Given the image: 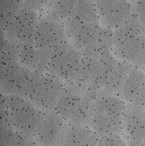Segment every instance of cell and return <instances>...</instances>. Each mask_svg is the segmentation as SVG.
<instances>
[{
    "mask_svg": "<svg viewBox=\"0 0 145 146\" xmlns=\"http://www.w3.org/2000/svg\"><path fill=\"white\" fill-rule=\"evenodd\" d=\"M126 107V102L118 94L99 91L92 106L90 128L98 136L121 133Z\"/></svg>",
    "mask_w": 145,
    "mask_h": 146,
    "instance_id": "6da1fadb",
    "label": "cell"
},
{
    "mask_svg": "<svg viewBox=\"0 0 145 146\" xmlns=\"http://www.w3.org/2000/svg\"><path fill=\"white\" fill-rule=\"evenodd\" d=\"M113 50L121 61L140 67L145 56V31L135 12L127 23L114 30Z\"/></svg>",
    "mask_w": 145,
    "mask_h": 146,
    "instance_id": "7a4b0ae2",
    "label": "cell"
},
{
    "mask_svg": "<svg viewBox=\"0 0 145 146\" xmlns=\"http://www.w3.org/2000/svg\"><path fill=\"white\" fill-rule=\"evenodd\" d=\"M65 89L66 83L60 78L47 72L33 71L24 98L31 101L41 111L50 112L54 108Z\"/></svg>",
    "mask_w": 145,
    "mask_h": 146,
    "instance_id": "3957f363",
    "label": "cell"
},
{
    "mask_svg": "<svg viewBox=\"0 0 145 146\" xmlns=\"http://www.w3.org/2000/svg\"><path fill=\"white\" fill-rule=\"evenodd\" d=\"M7 105L14 129L24 136L33 138L45 112L21 96H7Z\"/></svg>",
    "mask_w": 145,
    "mask_h": 146,
    "instance_id": "277c9868",
    "label": "cell"
},
{
    "mask_svg": "<svg viewBox=\"0 0 145 146\" xmlns=\"http://www.w3.org/2000/svg\"><path fill=\"white\" fill-rule=\"evenodd\" d=\"M82 56V52L68 40L49 54L46 72L69 83L76 75Z\"/></svg>",
    "mask_w": 145,
    "mask_h": 146,
    "instance_id": "5b68a950",
    "label": "cell"
},
{
    "mask_svg": "<svg viewBox=\"0 0 145 146\" xmlns=\"http://www.w3.org/2000/svg\"><path fill=\"white\" fill-rule=\"evenodd\" d=\"M33 71L20 62L0 63V88L1 92L9 96L24 97L31 82Z\"/></svg>",
    "mask_w": 145,
    "mask_h": 146,
    "instance_id": "8992f818",
    "label": "cell"
},
{
    "mask_svg": "<svg viewBox=\"0 0 145 146\" xmlns=\"http://www.w3.org/2000/svg\"><path fill=\"white\" fill-rule=\"evenodd\" d=\"M38 12L30 7H28L24 3L17 15L9 23L4 32L6 38L20 43H33V37L36 33V29L39 23Z\"/></svg>",
    "mask_w": 145,
    "mask_h": 146,
    "instance_id": "52a82bcc",
    "label": "cell"
},
{
    "mask_svg": "<svg viewBox=\"0 0 145 146\" xmlns=\"http://www.w3.org/2000/svg\"><path fill=\"white\" fill-rule=\"evenodd\" d=\"M66 42H68V36L62 23L47 15L39 20L33 37V45L41 52L50 54Z\"/></svg>",
    "mask_w": 145,
    "mask_h": 146,
    "instance_id": "ba28073f",
    "label": "cell"
},
{
    "mask_svg": "<svg viewBox=\"0 0 145 146\" xmlns=\"http://www.w3.org/2000/svg\"><path fill=\"white\" fill-rule=\"evenodd\" d=\"M99 20L108 29H118L134 15V5L126 0H99L96 1Z\"/></svg>",
    "mask_w": 145,
    "mask_h": 146,
    "instance_id": "9c48e42d",
    "label": "cell"
},
{
    "mask_svg": "<svg viewBox=\"0 0 145 146\" xmlns=\"http://www.w3.org/2000/svg\"><path fill=\"white\" fill-rule=\"evenodd\" d=\"M68 123L54 112H45L33 139L41 146H60Z\"/></svg>",
    "mask_w": 145,
    "mask_h": 146,
    "instance_id": "30bf717a",
    "label": "cell"
},
{
    "mask_svg": "<svg viewBox=\"0 0 145 146\" xmlns=\"http://www.w3.org/2000/svg\"><path fill=\"white\" fill-rule=\"evenodd\" d=\"M118 96L127 101L128 105H134L143 108L145 104V72L132 66L118 93Z\"/></svg>",
    "mask_w": 145,
    "mask_h": 146,
    "instance_id": "8fae6325",
    "label": "cell"
},
{
    "mask_svg": "<svg viewBox=\"0 0 145 146\" xmlns=\"http://www.w3.org/2000/svg\"><path fill=\"white\" fill-rule=\"evenodd\" d=\"M123 130L131 145H145V111L140 107L128 105L123 115Z\"/></svg>",
    "mask_w": 145,
    "mask_h": 146,
    "instance_id": "7c38bea8",
    "label": "cell"
},
{
    "mask_svg": "<svg viewBox=\"0 0 145 146\" xmlns=\"http://www.w3.org/2000/svg\"><path fill=\"white\" fill-rule=\"evenodd\" d=\"M91 23H100L96 4L92 1H88V0L77 1L71 15L65 23L67 36L69 37L77 29Z\"/></svg>",
    "mask_w": 145,
    "mask_h": 146,
    "instance_id": "4fadbf2b",
    "label": "cell"
},
{
    "mask_svg": "<svg viewBox=\"0 0 145 146\" xmlns=\"http://www.w3.org/2000/svg\"><path fill=\"white\" fill-rule=\"evenodd\" d=\"M83 96L84 91L66 83V89L57 101L52 112L61 116L67 123H70L81 107Z\"/></svg>",
    "mask_w": 145,
    "mask_h": 146,
    "instance_id": "5bb4252c",
    "label": "cell"
},
{
    "mask_svg": "<svg viewBox=\"0 0 145 146\" xmlns=\"http://www.w3.org/2000/svg\"><path fill=\"white\" fill-rule=\"evenodd\" d=\"M98 138L90 127L68 124L60 146H97Z\"/></svg>",
    "mask_w": 145,
    "mask_h": 146,
    "instance_id": "9a60e30c",
    "label": "cell"
},
{
    "mask_svg": "<svg viewBox=\"0 0 145 146\" xmlns=\"http://www.w3.org/2000/svg\"><path fill=\"white\" fill-rule=\"evenodd\" d=\"M49 54L41 52L33 43L21 44L19 62L36 72H46Z\"/></svg>",
    "mask_w": 145,
    "mask_h": 146,
    "instance_id": "2e32d148",
    "label": "cell"
},
{
    "mask_svg": "<svg viewBox=\"0 0 145 146\" xmlns=\"http://www.w3.org/2000/svg\"><path fill=\"white\" fill-rule=\"evenodd\" d=\"M131 67L132 66L128 62L118 61L110 78H108V81L106 82V84L101 91L107 92V93H112V94H118Z\"/></svg>",
    "mask_w": 145,
    "mask_h": 146,
    "instance_id": "e0dca14e",
    "label": "cell"
},
{
    "mask_svg": "<svg viewBox=\"0 0 145 146\" xmlns=\"http://www.w3.org/2000/svg\"><path fill=\"white\" fill-rule=\"evenodd\" d=\"M75 0H59V1H52L47 5V16L62 23L65 25L66 21L71 15L76 6Z\"/></svg>",
    "mask_w": 145,
    "mask_h": 146,
    "instance_id": "ac0fdd59",
    "label": "cell"
},
{
    "mask_svg": "<svg viewBox=\"0 0 145 146\" xmlns=\"http://www.w3.org/2000/svg\"><path fill=\"white\" fill-rule=\"evenodd\" d=\"M23 6V1L19 0H0V25L5 31L9 23L17 15Z\"/></svg>",
    "mask_w": 145,
    "mask_h": 146,
    "instance_id": "d6986e66",
    "label": "cell"
},
{
    "mask_svg": "<svg viewBox=\"0 0 145 146\" xmlns=\"http://www.w3.org/2000/svg\"><path fill=\"white\" fill-rule=\"evenodd\" d=\"M97 146H128V143L120 136V133H111L99 136Z\"/></svg>",
    "mask_w": 145,
    "mask_h": 146,
    "instance_id": "ffe728a7",
    "label": "cell"
},
{
    "mask_svg": "<svg viewBox=\"0 0 145 146\" xmlns=\"http://www.w3.org/2000/svg\"><path fill=\"white\" fill-rule=\"evenodd\" d=\"M132 5H134L135 15L138 19L142 28L145 31V0H143V1H136Z\"/></svg>",
    "mask_w": 145,
    "mask_h": 146,
    "instance_id": "44dd1931",
    "label": "cell"
},
{
    "mask_svg": "<svg viewBox=\"0 0 145 146\" xmlns=\"http://www.w3.org/2000/svg\"><path fill=\"white\" fill-rule=\"evenodd\" d=\"M16 146H41L37 141H36L33 138H30V137H25L19 145Z\"/></svg>",
    "mask_w": 145,
    "mask_h": 146,
    "instance_id": "7402d4cb",
    "label": "cell"
},
{
    "mask_svg": "<svg viewBox=\"0 0 145 146\" xmlns=\"http://www.w3.org/2000/svg\"><path fill=\"white\" fill-rule=\"evenodd\" d=\"M144 72H145V56H144V59H143V62H142V64H140V67H139Z\"/></svg>",
    "mask_w": 145,
    "mask_h": 146,
    "instance_id": "603a6c76",
    "label": "cell"
},
{
    "mask_svg": "<svg viewBox=\"0 0 145 146\" xmlns=\"http://www.w3.org/2000/svg\"><path fill=\"white\" fill-rule=\"evenodd\" d=\"M128 146H137V145H131V144H128ZM140 146H145V145H140Z\"/></svg>",
    "mask_w": 145,
    "mask_h": 146,
    "instance_id": "cb8c5ba5",
    "label": "cell"
},
{
    "mask_svg": "<svg viewBox=\"0 0 145 146\" xmlns=\"http://www.w3.org/2000/svg\"><path fill=\"white\" fill-rule=\"evenodd\" d=\"M143 109H144V111H145V104H144V107H143Z\"/></svg>",
    "mask_w": 145,
    "mask_h": 146,
    "instance_id": "d4e9b609",
    "label": "cell"
}]
</instances>
